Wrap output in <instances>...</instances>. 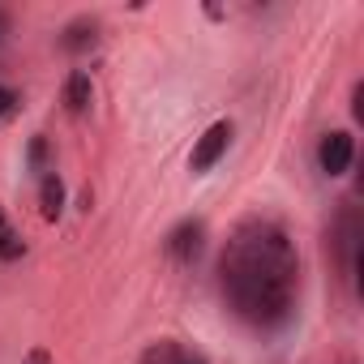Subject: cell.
Here are the masks:
<instances>
[{
  "label": "cell",
  "mask_w": 364,
  "mask_h": 364,
  "mask_svg": "<svg viewBox=\"0 0 364 364\" xmlns=\"http://www.w3.org/2000/svg\"><path fill=\"white\" fill-rule=\"evenodd\" d=\"M219 287L232 313L249 326H283L300 296V257L287 232L270 219L240 223L219 257Z\"/></svg>",
  "instance_id": "6da1fadb"
},
{
  "label": "cell",
  "mask_w": 364,
  "mask_h": 364,
  "mask_svg": "<svg viewBox=\"0 0 364 364\" xmlns=\"http://www.w3.org/2000/svg\"><path fill=\"white\" fill-rule=\"evenodd\" d=\"M360 245H364L360 215H355V206H343L338 219H334V249H338V262H343V279L351 287L360 283Z\"/></svg>",
  "instance_id": "7a4b0ae2"
},
{
  "label": "cell",
  "mask_w": 364,
  "mask_h": 364,
  "mask_svg": "<svg viewBox=\"0 0 364 364\" xmlns=\"http://www.w3.org/2000/svg\"><path fill=\"white\" fill-rule=\"evenodd\" d=\"M232 120H215L202 137H198V146H193V154H189V167L202 176V171H210L223 154H228V146H232Z\"/></svg>",
  "instance_id": "3957f363"
},
{
  "label": "cell",
  "mask_w": 364,
  "mask_h": 364,
  "mask_svg": "<svg viewBox=\"0 0 364 364\" xmlns=\"http://www.w3.org/2000/svg\"><path fill=\"white\" fill-rule=\"evenodd\" d=\"M351 159H355V137H351L347 129H334V133L321 137V146H317V163H321L326 176H343V171L351 167Z\"/></svg>",
  "instance_id": "277c9868"
},
{
  "label": "cell",
  "mask_w": 364,
  "mask_h": 364,
  "mask_svg": "<svg viewBox=\"0 0 364 364\" xmlns=\"http://www.w3.org/2000/svg\"><path fill=\"white\" fill-rule=\"evenodd\" d=\"M202 245H206V223H202V219H185V223H176V228L167 232V253H171L180 266L198 262Z\"/></svg>",
  "instance_id": "5b68a950"
},
{
  "label": "cell",
  "mask_w": 364,
  "mask_h": 364,
  "mask_svg": "<svg viewBox=\"0 0 364 364\" xmlns=\"http://www.w3.org/2000/svg\"><path fill=\"white\" fill-rule=\"evenodd\" d=\"M39 210H43V219H60V210H65V180L56 171H48L39 180Z\"/></svg>",
  "instance_id": "8992f818"
},
{
  "label": "cell",
  "mask_w": 364,
  "mask_h": 364,
  "mask_svg": "<svg viewBox=\"0 0 364 364\" xmlns=\"http://www.w3.org/2000/svg\"><path fill=\"white\" fill-rule=\"evenodd\" d=\"M141 364H206L198 351H189V347H180V343H159V347H150L146 351V360Z\"/></svg>",
  "instance_id": "52a82bcc"
},
{
  "label": "cell",
  "mask_w": 364,
  "mask_h": 364,
  "mask_svg": "<svg viewBox=\"0 0 364 364\" xmlns=\"http://www.w3.org/2000/svg\"><path fill=\"white\" fill-rule=\"evenodd\" d=\"M90 99H95V86H90V73H69V82H65V103H69V112H86L90 107Z\"/></svg>",
  "instance_id": "ba28073f"
},
{
  "label": "cell",
  "mask_w": 364,
  "mask_h": 364,
  "mask_svg": "<svg viewBox=\"0 0 364 364\" xmlns=\"http://www.w3.org/2000/svg\"><path fill=\"white\" fill-rule=\"evenodd\" d=\"M99 39V26L90 22V18H77V22H69L65 26V39H60V48H69V52H82V48H90Z\"/></svg>",
  "instance_id": "9c48e42d"
},
{
  "label": "cell",
  "mask_w": 364,
  "mask_h": 364,
  "mask_svg": "<svg viewBox=\"0 0 364 364\" xmlns=\"http://www.w3.org/2000/svg\"><path fill=\"white\" fill-rule=\"evenodd\" d=\"M22 253H26V240L14 232V223L5 215H0V262H18Z\"/></svg>",
  "instance_id": "30bf717a"
},
{
  "label": "cell",
  "mask_w": 364,
  "mask_h": 364,
  "mask_svg": "<svg viewBox=\"0 0 364 364\" xmlns=\"http://www.w3.org/2000/svg\"><path fill=\"white\" fill-rule=\"evenodd\" d=\"M18 103H22V95H18L14 86H0V120H5V116L18 107Z\"/></svg>",
  "instance_id": "8fae6325"
},
{
  "label": "cell",
  "mask_w": 364,
  "mask_h": 364,
  "mask_svg": "<svg viewBox=\"0 0 364 364\" xmlns=\"http://www.w3.org/2000/svg\"><path fill=\"white\" fill-rule=\"evenodd\" d=\"M43 150H48L43 137H35V141H31V163H43Z\"/></svg>",
  "instance_id": "7c38bea8"
},
{
  "label": "cell",
  "mask_w": 364,
  "mask_h": 364,
  "mask_svg": "<svg viewBox=\"0 0 364 364\" xmlns=\"http://www.w3.org/2000/svg\"><path fill=\"white\" fill-rule=\"evenodd\" d=\"M26 364H52V355H48V351H43V347H35V351H31V355H26Z\"/></svg>",
  "instance_id": "4fadbf2b"
},
{
  "label": "cell",
  "mask_w": 364,
  "mask_h": 364,
  "mask_svg": "<svg viewBox=\"0 0 364 364\" xmlns=\"http://www.w3.org/2000/svg\"><path fill=\"white\" fill-rule=\"evenodd\" d=\"M5 31H9V14L0 9V43H5Z\"/></svg>",
  "instance_id": "5bb4252c"
}]
</instances>
